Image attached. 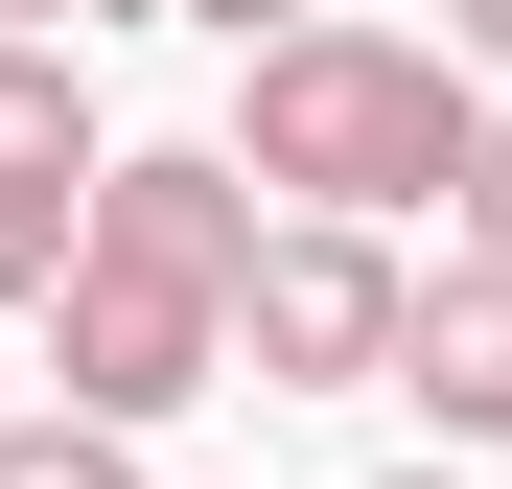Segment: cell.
<instances>
[{
	"instance_id": "1",
	"label": "cell",
	"mask_w": 512,
	"mask_h": 489,
	"mask_svg": "<svg viewBox=\"0 0 512 489\" xmlns=\"http://www.w3.org/2000/svg\"><path fill=\"white\" fill-rule=\"evenodd\" d=\"M233 163L280 210H466V163H489V70L466 47H419V24H280V47H233Z\"/></svg>"
},
{
	"instance_id": "2",
	"label": "cell",
	"mask_w": 512,
	"mask_h": 489,
	"mask_svg": "<svg viewBox=\"0 0 512 489\" xmlns=\"http://www.w3.org/2000/svg\"><path fill=\"white\" fill-rule=\"evenodd\" d=\"M396 326H419V257H396V233L280 210V233H256V280H233V373H256V396H373Z\"/></svg>"
},
{
	"instance_id": "3",
	"label": "cell",
	"mask_w": 512,
	"mask_h": 489,
	"mask_svg": "<svg viewBox=\"0 0 512 489\" xmlns=\"http://www.w3.org/2000/svg\"><path fill=\"white\" fill-rule=\"evenodd\" d=\"M47 396L70 420H187V396H233V303H187V280H140V257H70V303H47Z\"/></svg>"
},
{
	"instance_id": "4",
	"label": "cell",
	"mask_w": 512,
	"mask_h": 489,
	"mask_svg": "<svg viewBox=\"0 0 512 489\" xmlns=\"http://www.w3.org/2000/svg\"><path fill=\"white\" fill-rule=\"evenodd\" d=\"M94 70L0 24V303H70V257H94Z\"/></svg>"
},
{
	"instance_id": "5",
	"label": "cell",
	"mask_w": 512,
	"mask_h": 489,
	"mask_svg": "<svg viewBox=\"0 0 512 489\" xmlns=\"http://www.w3.org/2000/svg\"><path fill=\"white\" fill-rule=\"evenodd\" d=\"M256 233H280V210H256V163H233V140H117V163H94V257L187 280V303L256 280Z\"/></svg>"
},
{
	"instance_id": "6",
	"label": "cell",
	"mask_w": 512,
	"mask_h": 489,
	"mask_svg": "<svg viewBox=\"0 0 512 489\" xmlns=\"http://www.w3.org/2000/svg\"><path fill=\"white\" fill-rule=\"evenodd\" d=\"M396 396L443 420V466H466V443H512V280H489V257H443V280H419V326H396Z\"/></svg>"
},
{
	"instance_id": "7",
	"label": "cell",
	"mask_w": 512,
	"mask_h": 489,
	"mask_svg": "<svg viewBox=\"0 0 512 489\" xmlns=\"http://www.w3.org/2000/svg\"><path fill=\"white\" fill-rule=\"evenodd\" d=\"M0 489H140V443L70 420V396H24V420H0Z\"/></svg>"
},
{
	"instance_id": "8",
	"label": "cell",
	"mask_w": 512,
	"mask_h": 489,
	"mask_svg": "<svg viewBox=\"0 0 512 489\" xmlns=\"http://www.w3.org/2000/svg\"><path fill=\"white\" fill-rule=\"evenodd\" d=\"M443 257H489V280H512V117H489V163H466V210H443Z\"/></svg>"
},
{
	"instance_id": "9",
	"label": "cell",
	"mask_w": 512,
	"mask_h": 489,
	"mask_svg": "<svg viewBox=\"0 0 512 489\" xmlns=\"http://www.w3.org/2000/svg\"><path fill=\"white\" fill-rule=\"evenodd\" d=\"M163 24H210V47H280V24H326V0H163Z\"/></svg>"
},
{
	"instance_id": "10",
	"label": "cell",
	"mask_w": 512,
	"mask_h": 489,
	"mask_svg": "<svg viewBox=\"0 0 512 489\" xmlns=\"http://www.w3.org/2000/svg\"><path fill=\"white\" fill-rule=\"evenodd\" d=\"M70 24H163V0H24V47H70Z\"/></svg>"
},
{
	"instance_id": "11",
	"label": "cell",
	"mask_w": 512,
	"mask_h": 489,
	"mask_svg": "<svg viewBox=\"0 0 512 489\" xmlns=\"http://www.w3.org/2000/svg\"><path fill=\"white\" fill-rule=\"evenodd\" d=\"M443 47H466V70H512V0H443Z\"/></svg>"
},
{
	"instance_id": "12",
	"label": "cell",
	"mask_w": 512,
	"mask_h": 489,
	"mask_svg": "<svg viewBox=\"0 0 512 489\" xmlns=\"http://www.w3.org/2000/svg\"><path fill=\"white\" fill-rule=\"evenodd\" d=\"M373 489H466V466H373Z\"/></svg>"
}]
</instances>
